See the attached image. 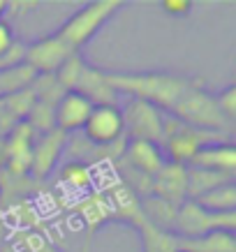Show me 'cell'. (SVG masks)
I'll return each instance as SVG.
<instances>
[{
	"label": "cell",
	"mask_w": 236,
	"mask_h": 252,
	"mask_svg": "<svg viewBox=\"0 0 236 252\" xmlns=\"http://www.w3.org/2000/svg\"><path fill=\"white\" fill-rule=\"evenodd\" d=\"M137 229L141 231V241H144V252H178V238L171 231H162L158 227H153L148 222L137 224Z\"/></svg>",
	"instance_id": "cell-20"
},
{
	"label": "cell",
	"mask_w": 236,
	"mask_h": 252,
	"mask_svg": "<svg viewBox=\"0 0 236 252\" xmlns=\"http://www.w3.org/2000/svg\"><path fill=\"white\" fill-rule=\"evenodd\" d=\"M74 54L69 44H65L58 35H46L31 44H26L23 63L35 69V74H56L61 65Z\"/></svg>",
	"instance_id": "cell-8"
},
{
	"label": "cell",
	"mask_w": 236,
	"mask_h": 252,
	"mask_svg": "<svg viewBox=\"0 0 236 252\" xmlns=\"http://www.w3.org/2000/svg\"><path fill=\"white\" fill-rule=\"evenodd\" d=\"M123 5H125L123 0H93V2H86L69 16L67 21H63V26L58 28L56 35L65 44H69L72 51H79L81 46H86L102 31L104 23L111 21V16Z\"/></svg>",
	"instance_id": "cell-3"
},
{
	"label": "cell",
	"mask_w": 236,
	"mask_h": 252,
	"mask_svg": "<svg viewBox=\"0 0 236 252\" xmlns=\"http://www.w3.org/2000/svg\"><path fill=\"white\" fill-rule=\"evenodd\" d=\"M236 229V215L234 213H211L192 201L185 199L176 208L174 234L178 238H199L208 231H234Z\"/></svg>",
	"instance_id": "cell-5"
},
{
	"label": "cell",
	"mask_w": 236,
	"mask_h": 252,
	"mask_svg": "<svg viewBox=\"0 0 236 252\" xmlns=\"http://www.w3.org/2000/svg\"><path fill=\"white\" fill-rule=\"evenodd\" d=\"M35 79H37L35 69L31 65H26V63L16 65V67L2 69L0 72V97H7V95H14V93L31 88Z\"/></svg>",
	"instance_id": "cell-19"
},
{
	"label": "cell",
	"mask_w": 236,
	"mask_h": 252,
	"mask_svg": "<svg viewBox=\"0 0 236 252\" xmlns=\"http://www.w3.org/2000/svg\"><path fill=\"white\" fill-rule=\"evenodd\" d=\"M222 134L218 132H206L190 127L185 123L176 121L174 116L165 118V137H162V153L167 158V162L174 164H183L188 167V162L192 160V155L197 153L199 148H204L208 144H218L222 141Z\"/></svg>",
	"instance_id": "cell-4"
},
{
	"label": "cell",
	"mask_w": 236,
	"mask_h": 252,
	"mask_svg": "<svg viewBox=\"0 0 236 252\" xmlns=\"http://www.w3.org/2000/svg\"><path fill=\"white\" fill-rule=\"evenodd\" d=\"M74 91L81 93L91 104H116V99H118V95L111 91V86L104 81V72L91 67V65L84 67Z\"/></svg>",
	"instance_id": "cell-14"
},
{
	"label": "cell",
	"mask_w": 236,
	"mask_h": 252,
	"mask_svg": "<svg viewBox=\"0 0 236 252\" xmlns=\"http://www.w3.org/2000/svg\"><path fill=\"white\" fill-rule=\"evenodd\" d=\"M16 42V35L12 31V26L7 21H0V56L9 51V46Z\"/></svg>",
	"instance_id": "cell-27"
},
{
	"label": "cell",
	"mask_w": 236,
	"mask_h": 252,
	"mask_svg": "<svg viewBox=\"0 0 236 252\" xmlns=\"http://www.w3.org/2000/svg\"><path fill=\"white\" fill-rule=\"evenodd\" d=\"M67 146V134H63L61 130H51L46 134H37L33 141L31 151V174L37 181H44L46 176L54 171V167L58 164V158L63 155Z\"/></svg>",
	"instance_id": "cell-9"
},
{
	"label": "cell",
	"mask_w": 236,
	"mask_h": 252,
	"mask_svg": "<svg viewBox=\"0 0 236 252\" xmlns=\"http://www.w3.org/2000/svg\"><path fill=\"white\" fill-rule=\"evenodd\" d=\"M84 67H86V61L81 58V54H79V51H74V54L69 56L67 61L63 63L61 69L56 72L54 77H56V81L61 84V88L65 93H67V91H74V88H76V81H79V77H81Z\"/></svg>",
	"instance_id": "cell-22"
},
{
	"label": "cell",
	"mask_w": 236,
	"mask_h": 252,
	"mask_svg": "<svg viewBox=\"0 0 236 252\" xmlns=\"http://www.w3.org/2000/svg\"><path fill=\"white\" fill-rule=\"evenodd\" d=\"M123 114L118 104H95L84 125V139L98 148H107L123 141Z\"/></svg>",
	"instance_id": "cell-7"
},
{
	"label": "cell",
	"mask_w": 236,
	"mask_h": 252,
	"mask_svg": "<svg viewBox=\"0 0 236 252\" xmlns=\"http://www.w3.org/2000/svg\"><path fill=\"white\" fill-rule=\"evenodd\" d=\"M169 114L176 121L185 123L190 127H197V130L232 134V123L220 114V109L215 104V95H211L197 79H192V84L185 88V93L178 97V102Z\"/></svg>",
	"instance_id": "cell-2"
},
{
	"label": "cell",
	"mask_w": 236,
	"mask_h": 252,
	"mask_svg": "<svg viewBox=\"0 0 236 252\" xmlns=\"http://www.w3.org/2000/svg\"><path fill=\"white\" fill-rule=\"evenodd\" d=\"M215 104L220 109V114L227 118L229 123H234L236 118V88L234 86H227L225 91H220L215 95Z\"/></svg>",
	"instance_id": "cell-25"
},
{
	"label": "cell",
	"mask_w": 236,
	"mask_h": 252,
	"mask_svg": "<svg viewBox=\"0 0 236 252\" xmlns=\"http://www.w3.org/2000/svg\"><path fill=\"white\" fill-rule=\"evenodd\" d=\"M9 12V7H7V2H5V0H0V21H2V16L7 14Z\"/></svg>",
	"instance_id": "cell-28"
},
{
	"label": "cell",
	"mask_w": 236,
	"mask_h": 252,
	"mask_svg": "<svg viewBox=\"0 0 236 252\" xmlns=\"http://www.w3.org/2000/svg\"><path fill=\"white\" fill-rule=\"evenodd\" d=\"M192 201H197L199 206L211 211V213H236V185L225 183L215 190L202 194V197L192 199Z\"/></svg>",
	"instance_id": "cell-18"
},
{
	"label": "cell",
	"mask_w": 236,
	"mask_h": 252,
	"mask_svg": "<svg viewBox=\"0 0 236 252\" xmlns=\"http://www.w3.org/2000/svg\"><path fill=\"white\" fill-rule=\"evenodd\" d=\"M84 218L86 222H91L93 227L100 224V222L109 220V218H114L111 213V206H109V199L107 197H91L84 201Z\"/></svg>",
	"instance_id": "cell-24"
},
{
	"label": "cell",
	"mask_w": 236,
	"mask_h": 252,
	"mask_svg": "<svg viewBox=\"0 0 236 252\" xmlns=\"http://www.w3.org/2000/svg\"><path fill=\"white\" fill-rule=\"evenodd\" d=\"M178 252H236L234 231H208L199 238H178Z\"/></svg>",
	"instance_id": "cell-15"
},
{
	"label": "cell",
	"mask_w": 236,
	"mask_h": 252,
	"mask_svg": "<svg viewBox=\"0 0 236 252\" xmlns=\"http://www.w3.org/2000/svg\"><path fill=\"white\" fill-rule=\"evenodd\" d=\"M123 114V130L128 139H139V141H151V144L162 146L165 137V111L153 107L144 99L130 97L128 104L121 109Z\"/></svg>",
	"instance_id": "cell-6"
},
{
	"label": "cell",
	"mask_w": 236,
	"mask_h": 252,
	"mask_svg": "<svg viewBox=\"0 0 236 252\" xmlns=\"http://www.w3.org/2000/svg\"><path fill=\"white\" fill-rule=\"evenodd\" d=\"M225 183H234V174H220V171L188 167V199H197Z\"/></svg>",
	"instance_id": "cell-16"
},
{
	"label": "cell",
	"mask_w": 236,
	"mask_h": 252,
	"mask_svg": "<svg viewBox=\"0 0 236 252\" xmlns=\"http://www.w3.org/2000/svg\"><path fill=\"white\" fill-rule=\"evenodd\" d=\"M160 7L171 16H185V14H190L192 2L190 0H162Z\"/></svg>",
	"instance_id": "cell-26"
},
{
	"label": "cell",
	"mask_w": 236,
	"mask_h": 252,
	"mask_svg": "<svg viewBox=\"0 0 236 252\" xmlns=\"http://www.w3.org/2000/svg\"><path fill=\"white\" fill-rule=\"evenodd\" d=\"M61 183L74 192H84L86 188H91L93 176H91L88 164H81V162H69V164H65L61 171Z\"/></svg>",
	"instance_id": "cell-21"
},
{
	"label": "cell",
	"mask_w": 236,
	"mask_h": 252,
	"mask_svg": "<svg viewBox=\"0 0 236 252\" xmlns=\"http://www.w3.org/2000/svg\"><path fill=\"white\" fill-rule=\"evenodd\" d=\"M141 213H144V220L153 227H158L162 231H171L174 234V220H176V208L178 206H171L167 201H162V199L153 197H144L141 201Z\"/></svg>",
	"instance_id": "cell-17"
},
{
	"label": "cell",
	"mask_w": 236,
	"mask_h": 252,
	"mask_svg": "<svg viewBox=\"0 0 236 252\" xmlns=\"http://www.w3.org/2000/svg\"><path fill=\"white\" fill-rule=\"evenodd\" d=\"M151 194L171 206H181L188 199V167L165 162V167L151 178Z\"/></svg>",
	"instance_id": "cell-10"
},
{
	"label": "cell",
	"mask_w": 236,
	"mask_h": 252,
	"mask_svg": "<svg viewBox=\"0 0 236 252\" xmlns=\"http://www.w3.org/2000/svg\"><path fill=\"white\" fill-rule=\"evenodd\" d=\"M121 162L125 167L135 169L137 174L141 176H153L158 174L162 167H165V153L158 144H151V141H139V139H128L125 141V148H123Z\"/></svg>",
	"instance_id": "cell-11"
},
{
	"label": "cell",
	"mask_w": 236,
	"mask_h": 252,
	"mask_svg": "<svg viewBox=\"0 0 236 252\" xmlns=\"http://www.w3.org/2000/svg\"><path fill=\"white\" fill-rule=\"evenodd\" d=\"M93 107H95V104H91L81 93L67 91L61 99H58V104L54 107L56 130H61L63 134L84 130V125H86V121H88V116H91Z\"/></svg>",
	"instance_id": "cell-12"
},
{
	"label": "cell",
	"mask_w": 236,
	"mask_h": 252,
	"mask_svg": "<svg viewBox=\"0 0 236 252\" xmlns=\"http://www.w3.org/2000/svg\"><path fill=\"white\" fill-rule=\"evenodd\" d=\"M104 81L111 86L116 95H128L135 99H144L160 111H171L192 79L169 74V72H139V74H123V72H104Z\"/></svg>",
	"instance_id": "cell-1"
},
{
	"label": "cell",
	"mask_w": 236,
	"mask_h": 252,
	"mask_svg": "<svg viewBox=\"0 0 236 252\" xmlns=\"http://www.w3.org/2000/svg\"><path fill=\"white\" fill-rule=\"evenodd\" d=\"M26 123L31 125V130L35 132V134H46V132L56 130V125H54V107L35 99V104H33L31 111H28V116H26Z\"/></svg>",
	"instance_id": "cell-23"
},
{
	"label": "cell",
	"mask_w": 236,
	"mask_h": 252,
	"mask_svg": "<svg viewBox=\"0 0 236 252\" xmlns=\"http://www.w3.org/2000/svg\"><path fill=\"white\" fill-rule=\"evenodd\" d=\"M192 169H208V171H220V174H234L236 169V148L229 141H218L199 148L188 162Z\"/></svg>",
	"instance_id": "cell-13"
}]
</instances>
